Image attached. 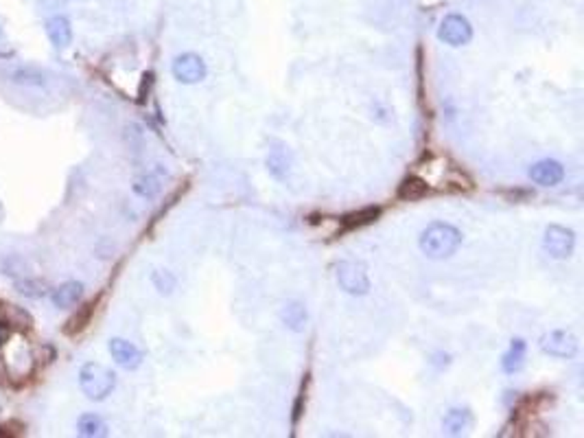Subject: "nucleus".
Wrapping results in <instances>:
<instances>
[{"mask_svg":"<svg viewBox=\"0 0 584 438\" xmlns=\"http://www.w3.org/2000/svg\"><path fill=\"white\" fill-rule=\"evenodd\" d=\"M418 246H420L423 254H427L429 259H435V261L449 259L462 246V232L451 224L433 221L420 232Z\"/></svg>","mask_w":584,"mask_h":438,"instance_id":"obj_1","label":"nucleus"},{"mask_svg":"<svg viewBox=\"0 0 584 438\" xmlns=\"http://www.w3.org/2000/svg\"><path fill=\"white\" fill-rule=\"evenodd\" d=\"M79 388L90 401H103L116 388V375L97 362H87L79 370Z\"/></svg>","mask_w":584,"mask_h":438,"instance_id":"obj_2","label":"nucleus"},{"mask_svg":"<svg viewBox=\"0 0 584 438\" xmlns=\"http://www.w3.org/2000/svg\"><path fill=\"white\" fill-rule=\"evenodd\" d=\"M335 276L339 287L350 296H366L370 291V278L363 263L357 261H341L335 266Z\"/></svg>","mask_w":584,"mask_h":438,"instance_id":"obj_3","label":"nucleus"},{"mask_svg":"<svg viewBox=\"0 0 584 438\" xmlns=\"http://www.w3.org/2000/svg\"><path fill=\"white\" fill-rule=\"evenodd\" d=\"M543 248L549 256L553 259H569L573 254V248H575V235L571 228H565V226H558V224H551L547 226L545 230V237H543Z\"/></svg>","mask_w":584,"mask_h":438,"instance_id":"obj_4","label":"nucleus"},{"mask_svg":"<svg viewBox=\"0 0 584 438\" xmlns=\"http://www.w3.org/2000/svg\"><path fill=\"white\" fill-rule=\"evenodd\" d=\"M437 38L440 42L449 44V46H464L473 40V26L471 22L466 20L460 14H451L440 22V28H437Z\"/></svg>","mask_w":584,"mask_h":438,"instance_id":"obj_5","label":"nucleus"},{"mask_svg":"<svg viewBox=\"0 0 584 438\" xmlns=\"http://www.w3.org/2000/svg\"><path fill=\"white\" fill-rule=\"evenodd\" d=\"M541 350L551 358L571 360L578 353V340L569 331H549L541 338Z\"/></svg>","mask_w":584,"mask_h":438,"instance_id":"obj_6","label":"nucleus"},{"mask_svg":"<svg viewBox=\"0 0 584 438\" xmlns=\"http://www.w3.org/2000/svg\"><path fill=\"white\" fill-rule=\"evenodd\" d=\"M171 71H173V77L180 83H199L208 73L206 62L195 53H184L180 57H175Z\"/></svg>","mask_w":584,"mask_h":438,"instance_id":"obj_7","label":"nucleus"},{"mask_svg":"<svg viewBox=\"0 0 584 438\" xmlns=\"http://www.w3.org/2000/svg\"><path fill=\"white\" fill-rule=\"evenodd\" d=\"M110 355H112V360L116 364H119L121 368H125V370H136L142 364V353H140V350L132 342L121 340V338L110 340Z\"/></svg>","mask_w":584,"mask_h":438,"instance_id":"obj_8","label":"nucleus"},{"mask_svg":"<svg viewBox=\"0 0 584 438\" xmlns=\"http://www.w3.org/2000/svg\"><path fill=\"white\" fill-rule=\"evenodd\" d=\"M530 178L541 187H556L565 178V167L558 160H538L530 167Z\"/></svg>","mask_w":584,"mask_h":438,"instance_id":"obj_9","label":"nucleus"},{"mask_svg":"<svg viewBox=\"0 0 584 438\" xmlns=\"http://www.w3.org/2000/svg\"><path fill=\"white\" fill-rule=\"evenodd\" d=\"M46 36L57 48H66L73 42V26L66 16H53L46 22Z\"/></svg>","mask_w":584,"mask_h":438,"instance_id":"obj_10","label":"nucleus"},{"mask_svg":"<svg viewBox=\"0 0 584 438\" xmlns=\"http://www.w3.org/2000/svg\"><path fill=\"white\" fill-rule=\"evenodd\" d=\"M381 215V209L378 207H366L361 211H355V213H348L346 217H341V228L339 232H353V230H359L363 226H370L378 219Z\"/></svg>","mask_w":584,"mask_h":438,"instance_id":"obj_11","label":"nucleus"},{"mask_svg":"<svg viewBox=\"0 0 584 438\" xmlns=\"http://www.w3.org/2000/svg\"><path fill=\"white\" fill-rule=\"evenodd\" d=\"M81 296H83V285L79 281H68L53 291V303L60 309H70L81 301Z\"/></svg>","mask_w":584,"mask_h":438,"instance_id":"obj_12","label":"nucleus"},{"mask_svg":"<svg viewBox=\"0 0 584 438\" xmlns=\"http://www.w3.org/2000/svg\"><path fill=\"white\" fill-rule=\"evenodd\" d=\"M280 320L285 323V327H289L291 331H296V333L304 331V327H307V309H304V305L298 303V301L285 303L282 309H280Z\"/></svg>","mask_w":584,"mask_h":438,"instance_id":"obj_13","label":"nucleus"},{"mask_svg":"<svg viewBox=\"0 0 584 438\" xmlns=\"http://www.w3.org/2000/svg\"><path fill=\"white\" fill-rule=\"evenodd\" d=\"M427 193H429V184L423 178H418V175H410V178H405L398 184L396 197L403 202H416V199H423Z\"/></svg>","mask_w":584,"mask_h":438,"instance_id":"obj_14","label":"nucleus"},{"mask_svg":"<svg viewBox=\"0 0 584 438\" xmlns=\"http://www.w3.org/2000/svg\"><path fill=\"white\" fill-rule=\"evenodd\" d=\"M525 350H528V346H525V342L521 338L512 340L510 348H508V353L504 355L501 360V366L506 372H519L523 368V362H525Z\"/></svg>","mask_w":584,"mask_h":438,"instance_id":"obj_15","label":"nucleus"},{"mask_svg":"<svg viewBox=\"0 0 584 438\" xmlns=\"http://www.w3.org/2000/svg\"><path fill=\"white\" fill-rule=\"evenodd\" d=\"M442 425L451 436H460L473 425V417H471L469 410H449Z\"/></svg>","mask_w":584,"mask_h":438,"instance_id":"obj_16","label":"nucleus"},{"mask_svg":"<svg viewBox=\"0 0 584 438\" xmlns=\"http://www.w3.org/2000/svg\"><path fill=\"white\" fill-rule=\"evenodd\" d=\"M77 432H79V436H87V438L105 436L107 434V425H105V421L99 414H83L77 421Z\"/></svg>","mask_w":584,"mask_h":438,"instance_id":"obj_17","label":"nucleus"},{"mask_svg":"<svg viewBox=\"0 0 584 438\" xmlns=\"http://www.w3.org/2000/svg\"><path fill=\"white\" fill-rule=\"evenodd\" d=\"M95 307H97V301L83 305V307L68 320V323H66L64 333H66V335H75V333L83 331V329L87 327V323H90V318H92V313H95Z\"/></svg>","mask_w":584,"mask_h":438,"instance_id":"obj_18","label":"nucleus"},{"mask_svg":"<svg viewBox=\"0 0 584 438\" xmlns=\"http://www.w3.org/2000/svg\"><path fill=\"white\" fill-rule=\"evenodd\" d=\"M160 189H162V184H160V178L156 173H144L134 182V193H138L140 197H156L160 193Z\"/></svg>","mask_w":584,"mask_h":438,"instance_id":"obj_19","label":"nucleus"},{"mask_svg":"<svg viewBox=\"0 0 584 438\" xmlns=\"http://www.w3.org/2000/svg\"><path fill=\"white\" fill-rule=\"evenodd\" d=\"M16 287L22 296H28V298H42L48 289V285L40 278H20L16 281Z\"/></svg>","mask_w":584,"mask_h":438,"instance_id":"obj_20","label":"nucleus"},{"mask_svg":"<svg viewBox=\"0 0 584 438\" xmlns=\"http://www.w3.org/2000/svg\"><path fill=\"white\" fill-rule=\"evenodd\" d=\"M14 81L22 83V85H42L44 83V75L36 68H18L14 73Z\"/></svg>","mask_w":584,"mask_h":438,"instance_id":"obj_21","label":"nucleus"},{"mask_svg":"<svg viewBox=\"0 0 584 438\" xmlns=\"http://www.w3.org/2000/svg\"><path fill=\"white\" fill-rule=\"evenodd\" d=\"M152 281H154V285H156V289L160 291V294H171L173 287H175V276L171 272H166V270L154 272Z\"/></svg>","mask_w":584,"mask_h":438,"instance_id":"obj_22","label":"nucleus"},{"mask_svg":"<svg viewBox=\"0 0 584 438\" xmlns=\"http://www.w3.org/2000/svg\"><path fill=\"white\" fill-rule=\"evenodd\" d=\"M11 338V329L7 327V323H0V346H5Z\"/></svg>","mask_w":584,"mask_h":438,"instance_id":"obj_23","label":"nucleus"}]
</instances>
